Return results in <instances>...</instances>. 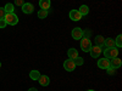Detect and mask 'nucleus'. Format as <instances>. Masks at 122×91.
I'll return each instance as SVG.
<instances>
[{
	"instance_id": "nucleus-1",
	"label": "nucleus",
	"mask_w": 122,
	"mask_h": 91,
	"mask_svg": "<svg viewBox=\"0 0 122 91\" xmlns=\"http://www.w3.org/2000/svg\"><path fill=\"white\" fill-rule=\"evenodd\" d=\"M92 46L93 45H92V41H90V39L88 36H83L82 39H81V49H82L83 52H89Z\"/></svg>"
},
{
	"instance_id": "nucleus-2",
	"label": "nucleus",
	"mask_w": 122,
	"mask_h": 91,
	"mask_svg": "<svg viewBox=\"0 0 122 91\" xmlns=\"http://www.w3.org/2000/svg\"><path fill=\"white\" fill-rule=\"evenodd\" d=\"M104 56H105V58H109V59L115 58L118 56V50L116 47H106L104 50Z\"/></svg>"
},
{
	"instance_id": "nucleus-3",
	"label": "nucleus",
	"mask_w": 122,
	"mask_h": 91,
	"mask_svg": "<svg viewBox=\"0 0 122 91\" xmlns=\"http://www.w3.org/2000/svg\"><path fill=\"white\" fill-rule=\"evenodd\" d=\"M4 19L6 21V23L10 24V26H16L18 23V17L14 12L12 14H6L5 17H4Z\"/></svg>"
},
{
	"instance_id": "nucleus-4",
	"label": "nucleus",
	"mask_w": 122,
	"mask_h": 91,
	"mask_svg": "<svg viewBox=\"0 0 122 91\" xmlns=\"http://www.w3.org/2000/svg\"><path fill=\"white\" fill-rule=\"evenodd\" d=\"M101 52H103V47L98 46V45L92 46L90 50H89V54H90V56L93 57V58H98V57L101 55Z\"/></svg>"
},
{
	"instance_id": "nucleus-5",
	"label": "nucleus",
	"mask_w": 122,
	"mask_h": 91,
	"mask_svg": "<svg viewBox=\"0 0 122 91\" xmlns=\"http://www.w3.org/2000/svg\"><path fill=\"white\" fill-rule=\"evenodd\" d=\"M64 68L67 70V72H73L75 68H76V64L73 62V59H71V58L66 59L65 62H64Z\"/></svg>"
},
{
	"instance_id": "nucleus-6",
	"label": "nucleus",
	"mask_w": 122,
	"mask_h": 91,
	"mask_svg": "<svg viewBox=\"0 0 122 91\" xmlns=\"http://www.w3.org/2000/svg\"><path fill=\"white\" fill-rule=\"evenodd\" d=\"M84 36V32H83V29H81V28H75L72 30V38L75 40H81Z\"/></svg>"
},
{
	"instance_id": "nucleus-7",
	"label": "nucleus",
	"mask_w": 122,
	"mask_h": 91,
	"mask_svg": "<svg viewBox=\"0 0 122 91\" xmlns=\"http://www.w3.org/2000/svg\"><path fill=\"white\" fill-rule=\"evenodd\" d=\"M98 67L101 68V69H107L110 67V59L109 58H100L98 61Z\"/></svg>"
},
{
	"instance_id": "nucleus-8",
	"label": "nucleus",
	"mask_w": 122,
	"mask_h": 91,
	"mask_svg": "<svg viewBox=\"0 0 122 91\" xmlns=\"http://www.w3.org/2000/svg\"><path fill=\"white\" fill-rule=\"evenodd\" d=\"M82 17L83 16L79 14L78 10H71V11H70V18L72 19V21H81Z\"/></svg>"
},
{
	"instance_id": "nucleus-9",
	"label": "nucleus",
	"mask_w": 122,
	"mask_h": 91,
	"mask_svg": "<svg viewBox=\"0 0 122 91\" xmlns=\"http://www.w3.org/2000/svg\"><path fill=\"white\" fill-rule=\"evenodd\" d=\"M33 11H34V6L30 4V3H25V4L22 5V12H23V14L29 15V14H32Z\"/></svg>"
},
{
	"instance_id": "nucleus-10",
	"label": "nucleus",
	"mask_w": 122,
	"mask_h": 91,
	"mask_svg": "<svg viewBox=\"0 0 122 91\" xmlns=\"http://www.w3.org/2000/svg\"><path fill=\"white\" fill-rule=\"evenodd\" d=\"M121 66H122V61H121L118 57H115V58H111V59H110V67L117 69V68H120Z\"/></svg>"
},
{
	"instance_id": "nucleus-11",
	"label": "nucleus",
	"mask_w": 122,
	"mask_h": 91,
	"mask_svg": "<svg viewBox=\"0 0 122 91\" xmlns=\"http://www.w3.org/2000/svg\"><path fill=\"white\" fill-rule=\"evenodd\" d=\"M38 82H39V84L42 86H48L50 84V79H49L48 75H40L39 79H38Z\"/></svg>"
},
{
	"instance_id": "nucleus-12",
	"label": "nucleus",
	"mask_w": 122,
	"mask_h": 91,
	"mask_svg": "<svg viewBox=\"0 0 122 91\" xmlns=\"http://www.w3.org/2000/svg\"><path fill=\"white\" fill-rule=\"evenodd\" d=\"M50 5H51L50 0H39V6L42 7L43 10H48L50 7Z\"/></svg>"
},
{
	"instance_id": "nucleus-13",
	"label": "nucleus",
	"mask_w": 122,
	"mask_h": 91,
	"mask_svg": "<svg viewBox=\"0 0 122 91\" xmlns=\"http://www.w3.org/2000/svg\"><path fill=\"white\" fill-rule=\"evenodd\" d=\"M67 55L71 59H75L77 56H78V51L76 49H68V51H67Z\"/></svg>"
},
{
	"instance_id": "nucleus-14",
	"label": "nucleus",
	"mask_w": 122,
	"mask_h": 91,
	"mask_svg": "<svg viewBox=\"0 0 122 91\" xmlns=\"http://www.w3.org/2000/svg\"><path fill=\"white\" fill-rule=\"evenodd\" d=\"M104 41H105V39H104L103 35H97V36H95V45L103 47V46H104Z\"/></svg>"
},
{
	"instance_id": "nucleus-15",
	"label": "nucleus",
	"mask_w": 122,
	"mask_h": 91,
	"mask_svg": "<svg viewBox=\"0 0 122 91\" xmlns=\"http://www.w3.org/2000/svg\"><path fill=\"white\" fill-rule=\"evenodd\" d=\"M4 10H5V12H6V14H12V12H14V10H15V5L11 4V3H7V4L5 5Z\"/></svg>"
},
{
	"instance_id": "nucleus-16",
	"label": "nucleus",
	"mask_w": 122,
	"mask_h": 91,
	"mask_svg": "<svg viewBox=\"0 0 122 91\" xmlns=\"http://www.w3.org/2000/svg\"><path fill=\"white\" fill-rule=\"evenodd\" d=\"M78 11H79V14L82 15V16H87V15L89 14V7H88L87 5H82V6L79 7Z\"/></svg>"
},
{
	"instance_id": "nucleus-17",
	"label": "nucleus",
	"mask_w": 122,
	"mask_h": 91,
	"mask_svg": "<svg viewBox=\"0 0 122 91\" xmlns=\"http://www.w3.org/2000/svg\"><path fill=\"white\" fill-rule=\"evenodd\" d=\"M104 46H106V47H115L116 46L115 45V40L111 39V38H107L104 41Z\"/></svg>"
},
{
	"instance_id": "nucleus-18",
	"label": "nucleus",
	"mask_w": 122,
	"mask_h": 91,
	"mask_svg": "<svg viewBox=\"0 0 122 91\" xmlns=\"http://www.w3.org/2000/svg\"><path fill=\"white\" fill-rule=\"evenodd\" d=\"M29 77L32 80H38L39 77H40V73L38 72V70H32V72L29 73Z\"/></svg>"
},
{
	"instance_id": "nucleus-19",
	"label": "nucleus",
	"mask_w": 122,
	"mask_h": 91,
	"mask_svg": "<svg viewBox=\"0 0 122 91\" xmlns=\"http://www.w3.org/2000/svg\"><path fill=\"white\" fill-rule=\"evenodd\" d=\"M46 16H48V10H43V9H42V10H39V11H38V17H39V18L43 19V18H45Z\"/></svg>"
},
{
	"instance_id": "nucleus-20",
	"label": "nucleus",
	"mask_w": 122,
	"mask_h": 91,
	"mask_svg": "<svg viewBox=\"0 0 122 91\" xmlns=\"http://www.w3.org/2000/svg\"><path fill=\"white\" fill-rule=\"evenodd\" d=\"M115 45H116L117 47H121V46H122V35H121V34L117 35V38H116V40H115Z\"/></svg>"
},
{
	"instance_id": "nucleus-21",
	"label": "nucleus",
	"mask_w": 122,
	"mask_h": 91,
	"mask_svg": "<svg viewBox=\"0 0 122 91\" xmlns=\"http://www.w3.org/2000/svg\"><path fill=\"white\" fill-rule=\"evenodd\" d=\"M73 62H75L76 66H82V64H83V58L79 57V56H77V57L73 59Z\"/></svg>"
},
{
	"instance_id": "nucleus-22",
	"label": "nucleus",
	"mask_w": 122,
	"mask_h": 91,
	"mask_svg": "<svg viewBox=\"0 0 122 91\" xmlns=\"http://www.w3.org/2000/svg\"><path fill=\"white\" fill-rule=\"evenodd\" d=\"M106 70H107V74H109V75H115V74H116V69L112 68V67H109Z\"/></svg>"
},
{
	"instance_id": "nucleus-23",
	"label": "nucleus",
	"mask_w": 122,
	"mask_h": 91,
	"mask_svg": "<svg viewBox=\"0 0 122 91\" xmlns=\"http://www.w3.org/2000/svg\"><path fill=\"white\" fill-rule=\"evenodd\" d=\"M5 27H7L6 21H5L4 18H0V28H5Z\"/></svg>"
},
{
	"instance_id": "nucleus-24",
	"label": "nucleus",
	"mask_w": 122,
	"mask_h": 91,
	"mask_svg": "<svg viewBox=\"0 0 122 91\" xmlns=\"http://www.w3.org/2000/svg\"><path fill=\"white\" fill-rule=\"evenodd\" d=\"M25 4V0H15V5L17 6H22Z\"/></svg>"
},
{
	"instance_id": "nucleus-25",
	"label": "nucleus",
	"mask_w": 122,
	"mask_h": 91,
	"mask_svg": "<svg viewBox=\"0 0 122 91\" xmlns=\"http://www.w3.org/2000/svg\"><path fill=\"white\" fill-rule=\"evenodd\" d=\"M5 15H6V12H5L4 7H0V18H4V17H5Z\"/></svg>"
},
{
	"instance_id": "nucleus-26",
	"label": "nucleus",
	"mask_w": 122,
	"mask_h": 91,
	"mask_svg": "<svg viewBox=\"0 0 122 91\" xmlns=\"http://www.w3.org/2000/svg\"><path fill=\"white\" fill-rule=\"evenodd\" d=\"M28 91H38V90H37V89H36V87H30V89H29V90H28Z\"/></svg>"
},
{
	"instance_id": "nucleus-27",
	"label": "nucleus",
	"mask_w": 122,
	"mask_h": 91,
	"mask_svg": "<svg viewBox=\"0 0 122 91\" xmlns=\"http://www.w3.org/2000/svg\"><path fill=\"white\" fill-rule=\"evenodd\" d=\"M88 91H94V90H88Z\"/></svg>"
},
{
	"instance_id": "nucleus-28",
	"label": "nucleus",
	"mask_w": 122,
	"mask_h": 91,
	"mask_svg": "<svg viewBox=\"0 0 122 91\" xmlns=\"http://www.w3.org/2000/svg\"><path fill=\"white\" fill-rule=\"evenodd\" d=\"M0 67H1V62H0Z\"/></svg>"
}]
</instances>
